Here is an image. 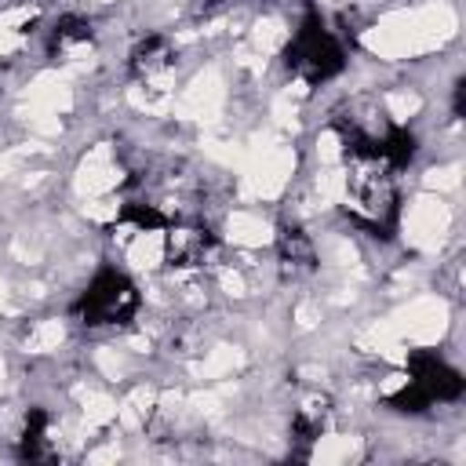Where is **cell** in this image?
<instances>
[{"label":"cell","mask_w":466,"mask_h":466,"mask_svg":"<svg viewBox=\"0 0 466 466\" xmlns=\"http://www.w3.org/2000/svg\"><path fill=\"white\" fill-rule=\"evenodd\" d=\"M171 58H175V51H171L167 36L153 33V36H146V40L131 51V69H135L138 80H153V76H160V73L171 69Z\"/></svg>","instance_id":"277c9868"},{"label":"cell","mask_w":466,"mask_h":466,"mask_svg":"<svg viewBox=\"0 0 466 466\" xmlns=\"http://www.w3.org/2000/svg\"><path fill=\"white\" fill-rule=\"evenodd\" d=\"M408 379L430 400H459V393H462V375L430 350H419L408 357Z\"/></svg>","instance_id":"3957f363"},{"label":"cell","mask_w":466,"mask_h":466,"mask_svg":"<svg viewBox=\"0 0 466 466\" xmlns=\"http://www.w3.org/2000/svg\"><path fill=\"white\" fill-rule=\"evenodd\" d=\"M284 58H288V69H291L299 80H306V84H324V80H331L335 73H342V66H346L342 44L335 40V33H331V29L320 22V15H313V11H309V15L299 22V29L291 33Z\"/></svg>","instance_id":"6da1fadb"},{"label":"cell","mask_w":466,"mask_h":466,"mask_svg":"<svg viewBox=\"0 0 466 466\" xmlns=\"http://www.w3.org/2000/svg\"><path fill=\"white\" fill-rule=\"evenodd\" d=\"M277 255H280V266L291 269V273H306L313 269V240L299 229V226H280L277 233Z\"/></svg>","instance_id":"5b68a950"},{"label":"cell","mask_w":466,"mask_h":466,"mask_svg":"<svg viewBox=\"0 0 466 466\" xmlns=\"http://www.w3.org/2000/svg\"><path fill=\"white\" fill-rule=\"evenodd\" d=\"M138 309V291L120 269H98L80 299V320L87 328H109L131 320Z\"/></svg>","instance_id":"7a4b0ae2"}]
</instances>
